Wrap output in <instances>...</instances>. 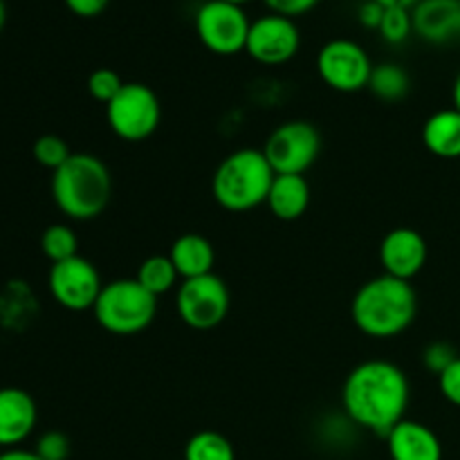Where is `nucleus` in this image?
Here are the masks:
<instances>
[{
    "label": "nucleus",
    "instance_id": "nucleus-34",
    "mask_svg": "<svg viewBox=\"0 0 460 460\" xmlns=\"http://www.w3.org/2000/svg\"><path fill=\"white\" fill-rule=\"evenodd\" d=\"M376 3H380L382 7H407V9H411V7H416L420 0H376Z\"/></svg>",
    "mask_w": 460,
    "mask_h": 460
},
{
    "label": "nucleus",
    "instance_id": "nucleus-35",
    "mask_svg": "<svg viewBox=\"0 0 460 460\" xmlns=\"http://www.w3.org/2000/svg\"><path fill=\"white\" fill-rule=\"evenodd\" d=\"M452 102H454V108L460 112V72L456 75V79H454V88H452Z\"/></svg>",
    "mask_w": 460,
    "mask_h": 460
},
{
    "label": "nucleus",
    "instance_id": "nucleus-18",
    "mask_svg": "<svg viewBox=\"0 0 460 460\" xmlns=\"http://www.w3.org/2000/svg\"><path fill=\"white\" fill-rule=\"evenodd\" d=\"M169 259L173 261L180 279H196L214 272L216 250L200 234H182L173 241L169 250Z\"/></svg>",
    "mask_w": 460,
    "mask_h": 460
},
{
    "label": "nucleus",
    "instance_id": "nucleus-20",
    "mask_svg": "<svg viewBox=\"0 0 460 460\" xmlns=\"http://www.w3.org/2000/svg\"><path fill=\"white\" fill-rule=\"evenodd\" d=\"M368 90L382 102L395 103L404 99L411 90V76L398 63H380L373 66L371 79H368Z\"/></svg>",
    "mask_w": 460,
    "mask_h": 460
},
{
    "label": "nucleus",
    "instance_id": "nucleus-13",
    "mask_svg": "<svg viewBox=\"0 0 460 460\" xmlns=\"http://www.w3.org/2000/svg\"><path fill=\"white\" fill-rule=\"evenodd\" d=\"M429 256L425 236L411 227L391 229L380 245V263L385 274L411 281L422 272Z\"/></svg>",
    "mask_w": 460,
    "mask_h": 460
},
{
    "label": "nucleus",
    "instance_id": "nucleus-36",
    "mask_svg": "<svg viewBox=\"0 0 460 460\" xmlns=\"http://www.w3.org/2000/svg\"><path fill=\"white\" fill-rule=\"evenodd\" d=\"M4 18H7V9H4V0H0V30L4 25Z\"/></svg>",
    "mask_w": 460,
    "mask_h": 460
},
{
    "label": "nucleus",
    "instance_id": "nucleus-37",
    "mask_svg": "<svg viewBox=\"0 0 460 460\" xmlns=\"http://www.w3.org/2000/svg\"><path fill=\"white\" fill-rule=\"evenodd\" d=\"M220 3H229V4H238V7H245V4L252 3V0H220Z\"/></svg>",
    "mask_w": 460,
    "mask_h": 460
},
{
    "label": "nucleus",
    "instance_id": "nucleus-28",
    "mask_svg": "<svg viewBox=\"0 0 460 460\" xmlns=\"http://www.w3.org/2000/svg\"><path fill=\"white\" fill-rule=\"evenodd\" d=\"M456 358L458 353L454 350L452 344H447V341H434V344H429L422 350V364H425V368H429L431 373H436V376H440L445 368L452 367Z\"/></svg>",
    "mask_w": 460,
    "mask_h": 460
},
{
    "label": "nucleus",
    "instance_id": "nucleus-17",
    "mask_svg": "<svg viewBox=\"0 0 460 460\" xmlns=\"http://www.w3.org/2000/svg\"><path fill=\"white\" fill-rule=\"evenodd\" d=\"M265 205L270 207L274 218L286 223L299 220L310 207L308 180L304 175H274Z\"/></svg>",
    "mask_w": 460,
    "mask_h": 460
},
{
    "label": "nucleus",
    "instance_id": "nucleus-7",
    "mask_svg": "<svg viewBox=\"0 0 460 460\" xmlns=\"http://www.w3.org/2000/svg\"><path fill=\"white\" fill-rule=\"evenodd\" d=\"M111 130L124 142H144L157 130L162 121V106L148 85L130 81L106 106Z\"/></svg>",
    "mask_w": 460,
    "mask_h": 460
},
{
    "label": "nucleus",
    "instance_id": "nucleus-33",
    "mask_svg": "<svg viewBox=\"0 0 460 460\" xmlns=\"http://www.w3.org/2000/svg\"><path fill=\"white\" fill-rule=\"evenodd\" d=\"M0 460H43L36 452H30V449H21V447H12L4 449L0 454Z\"/></svg>",
    "mask_w": 460,
    "mask_h": 460
},
{
    "label": "nucleus",
    "instance_id": "nucleus-23",
    "mask_svg": "<svg viewBox=\"0 0 460 460\" xmlns=\"http://www.w3.org/2000/svg\"><path fill=\"white\" fill-rule=\"evenodd\" d=\"M40 250L52 263H61L79 254V238L67 225H49L40 236Z\"/></svg>",
    "mask_w": 460,
    "mask_h": 460
},
{
    "label": "nucleus",
    "instance_id": "nucleus-14",
    "mask_svg": "<svg viewBox=\"0 0 460 460\" xmlns=\"http://www.w3.org/2000/svg\"><path fill=\"white\" fill-rule=\"evenodd\" d=\"M413 34L431 45L460 39V0H420L411 7Z\"/></svg>",
    "mask_w": 460,
    "mask_h": 460
},
{
    "label": "nucleus",
    "instance_id": "nucleus-21",
    "mask_svg": "<svg viewBox=\"0 0 460 460\" xmlns=\"http://www.w3.org/2000/svg\"><path fill=\"white\" fill-rule=\"evenodd\" d=\"M135 279H137V281L142 283L151 295L162 296L178 286L180 274L178 270H175L173 261L169 259V254L166 256L155 254V256H148L146 261L139 263Z\"/></svg>",
    "mask_w": 460,
    "mask_h": 460
},
{
    "label": "nucleus",
    "instance_id": "nucleus-5",
    "mask_svg": "<svg viewBox=\"0 0 460 460\" xmlns=\"http://www.w3.org/2000/svg\"><path fill=\"white\" fill-rule=\"evenodd\" d=\"M93 314L99 326L112 335H137L155 319L157 296L151 295L137 279H117L103 283Z\"/></svg>",
    "mask_w": 460,
    "mask_h": 460
},
{
    "label": "nucleus",
    "instance_id": "nucleus-26",
    "mask_svg": "<svg viewBox=\"0 0 460 460\" xmlns=\"http://www.w3.org/2000/svg\"><path fill=\"white\" fill-rule=\"evenodd\" d=\"M124 84L126 81L115 70H111V67H99V70H94L88 76V93L94 102L108 106L121 93Z\"/></svg>",
    "mask_w": 460,
    "mask_h": 460
},
{
    "label": "nucleus",
    "instance_id": "nucleus-9",
    "mask_svg": "<svg viewBox=\"0 0 460 460\" xmlns=\"http://www.w3.org/2000/svg\"><path fill=\"white\" fill-rule=\"evenodd\" d=\"M193 25H196L198 39L209 52L218 57H234L238 52H245L252 21L247 18L245 9L238 4L207 0L198 7Z\"/></svg>",
    "mask_w": 460,
    "mask_h": 460
},
{
    "label": "nucleus",
    "instance_id": "nucleus-16",
    "mask_svg": "<svg viewBox=\"0 0 460 460\" xmlns=\"http://www.w3.org/2000/svg\"><path fill=\"white\" fill-rule=\"evenodd\" d=\"M391 460H443V443L431 427L418 420H400L385 436Z\"/></svg>",
    "mask_w": 460,
    "mask_h": 460
},
{
    "label": "nucleus",
    "instance_id": "nucleus-27",
    "mask_svg": "<svg viewBox=\"0 0 460 460\" xmlns=\"http://www.w3.org/2000/svg\"><path fill=\"white\" fill-rule=\"evenodd\" d=\"M36 454L43 460H67L70 458L72 445L63 431H45L36 443Z\"/></svg>",
    "mask_w": 460,
    "mask_h": 460
},
{
    "label": "nucleus",
    "instance_id": "nucleus-1",
    "mask_svg": "<svg viewBox=\"0 0 460 460\" xmlns=\"http://www.w3.org/2000/svg\"><path fill=\"white\" fill-rule=\"evenodd\" d=\"M411 386L402 368L386 359H368L346 376L341 386V407L362 429L385 438L404 420Z\"/></svg>",
    "mask_w": 460,
    "mask_h": 460
},
{
    "label": "nucleus",
    "instance_id": "nucleus-19",
    "mask_svg": "<svg viewBox=\"0 0 460 460\" xmlns=\"http://www.w3.org/2000/svg\"><path fill=\"white\" fill-rule=\"evenodd\" d=\"M422 144L427 151L443 160L460 157V112L456 108H445L434 112L422 126Z\"/></svg>",
    "mask_w": 460,
    "mask_h": 460
},
{
    "label": "nucleus",
    "instance_id": "nucleus-12",
    "mask_svg": "<svg viewBox=\"0 0 460 460\" xmlns=\"http://www.w3.org/2000/svg\"><path fill=\"white\" fill-rule=\"evenodd\" d=\"M301 48V31L295 18L265 13L250 25L245 52L261 66H283L292 61Z\"/></svg>",
    "mask_w": 460,
    "mask_h": 460
},
{
    "label": "nucleus",
    "instance_id": "nucleus-30",
    "mask_svg": "<svg viewBox=\"0 0 460 460\" xmlns=\"http://www.w3.org/2000/svg\"><path fill=\"white\" fill-rule=\"evenodd\" d=\"M272 13H281V16L296 18L304 13L313 12L322 0H263Z\"/></svg>",
    "mask_w": 460,
    "mask_h": 460
},
{
    "label": "nucleus",
    "instance_id": "nucleus-2",
    "mask_svg": "<svg viewBox=\"0 0 460 460\" xmlns=\"http://www.w3.org/2000/svg\"><path fill=\"white\" fill-rule=\"evenodd\" d=\"M418 295L411 281L380 274L364 283L353 296L350 317L359 332L373 340L398 337L416 322Z\"/></svg>",
    "mask_w": 460,
    "mask_h": 460
},
{
    "label": "nucleus",
    "instance_id": "nucleus-3",
    "mask_svg": "<svg viewBox=\"0 0 460 460\" xmlns=\"http://www.w3.org/2000/svg\"><path fill=\"white\" fill-rule=\"evenodd\" d=\"M112 196L111 169L93 153H72L52 173V198L70 220H93L106 211Z\"/></svg>",
    "mask_w": 460,
    "mask_h": 460
},
{
    "label": "nucleus",
    "instance_id": "nucleus-24",
    "mask_svg": "<svg viewBox=\"0 0 460 460\" xmlns=\"http://www.w3.org/2000/svg\"><path fill=\"white\" fill-rule=\"evenodd\" d=\"M382 39L389 45H400L413 34V21L411 9L407 7H386L385 16H382L380 27H377Z\"/></svg>",
    "mask_w": 460,
    "mask_h": 460
},
{
    "label": "nucleus",
    "instance_id": "nucleus-25",
    "mask_svg": "<svg viewBox=\"0 0 460 460\" xmlns=\"http://www.w3.org/2000/svg\"><path fill=\"white\" fill-rule=\"evenodd\" d=\"M31 153H34V160L39 162L40 166L52 171V173L57 169H61L72 155L67 142L63 137H58V135H40V137L34 142Z\"/></svg>",
    "mask_w": 460,
    "mask_h": 460
},
{
    "label": "nucleus",
    "instance_id": "nucleus-32",
    "mask_svg": "<svg viewBox=\"0 0 460 460\" xmlns=\"http://www.w3.org/2000/svg\"><path fill=\"white\" fill-rule=\"evenodd\" d=\"M385 9L386 7H382L376 0H367V3H362V7H359L358 21L362 22L367 30H377L382 22V16H385Z\"/></svg>",
    "mask_w": 460,
    "mask_h": 460
},
{
    "label": "nucleus",
    "instance_id": "nucleus-8",
    "mask_svg": "<svg viewBox=\"0 0 460 460\" xmlns=\"http://www.w3.org/2000/svg\"><path fill=\"white\" fill-rule=\"evenodd\" d=\"M229 305H232V296H229L227 283L214 272L205 277L184 279L175 295L180 319L193 331H211L220 326L229 314Z\"/></svg>",
    "mask_w": 460,
    "mask_h": 460
},
{
    "label": "nucleus",
    "instance_id": "nucleus-15",
    "mask_svg": "<svg viewBox=\"0 0 460 460\" xmlns=\"http://www.w3.org/2000/svg\"><path fill=\"white\" fill-rule=\"evenodd\" d=\"M39 411L27 391L7 386L0 389V447H18L34 431Z\"/></svg>",
    "mask_w": 460,
    "mask_h": 460
},
{
    "label": "nucleus",
    "instance_id": "nucleus-10",
    "mask_svg": "<svg viewBox=\"0 0 460 460\" xmlns=\"http://www.w3.org/2000/svg\"><path fill=\"white\" fill-rule=\"evenodd\" d=\"M317 72L328 88L350 94L368 88L373 61L367 49L355 40L332 39L319 49Z\"/></svg>",
    "mask_w": 460,
    "mask_h": 460
},
{
    "label": "nucleus",
    "instance_id": "nucleus-4",
    "mask_svg": "<svg viewBox=\"0 0 460 460\" xmlns=\"http://www.w3.org/2000/svg\"><path fill=\"white\" fill-rule=\"evenodd\" d=\"M274 175L261 148H238L216 166L211 193L223 209L243 214L265 205Z\"/></svg>",
    "mask_w": 460,
    "mask_h": 460
},
{
    "label": "nucleus",
    "instance_id": "nucleus-11",
    "mask_svg": "<svg viewBox=\"0 0 460 460\" xmlns=\"http://www.w3.org/2000/svg\"><path fill=\"white\" fill-rule=\"evenodd\" d=\"M48 286L61 308L70 313H84V310L94 308L103 283L97 268L88 259L76 254L61 263H52Z\"/></svg>",
    "mask_w": 460,
    "mask_h": 460
},
{
    "label": "nucleus",
    "instance_id": "nucleus-6",
    "mask_svg": "<svg viewBox=\"0 0 460 460\" xmlns=\"http://www.w3.org/2000/svg\"><path fill=\"white\" fill-rule=\"evenodd\" d=\"M261 151L277 175H305L322 153V133L310 121H286L270 133Z\"/></svg>",
    "mask_w": 460,
    "mask_h": 460
},
{
    "label": "nucleus",
    "instance_id": "nucleus-29",
    "mask_svg": "<svg viewBox=\"0 0 460 460\" xmlns=\"http://www.w3.org/2000/svg\"><path fill=\"white\" fill-rule=\"evenodd\" d=\"M438 389L449 404L460 409V355L438 376Z\"/></svg>",
    "mask_w": 460,
    "mask_h": 460
},
{
    "label": "nucleus",
    "instance_id": "nucleus-31",
    "mask_svg": "<svg viewBox=\"0 0 460 460\" xmlns=\"http://www.w3.org/2000/svg\"><path fill=\"white\" fill-rule=\"evenodd\" d=\"M66 7L79 18H94L103 13L111 4V0H63Z\"/></svg>",
    "mask_w": 460,
    "mask_h": 460
},
{
    "label": "nucleus",
    "instance_id": "nucleus-22",
    "mask_svg": "<svg viewBox=\"0 0 460 460\" xmlns=\"http://www.w3.org/2000/svg\"><path fill=\"white\" fill-rule=\"evenodd\" d=\"M184 460H236V452L227 436L205 429L189 438L184 447Z\"/></svg>",
    "mask_w": 460,
    "mask_h": 460
}]
</instances>
